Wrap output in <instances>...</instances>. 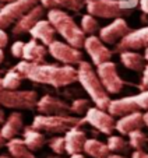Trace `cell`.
Masks as SVG:
<instances>
[{"label":"cell","instance_id":"obj_1","mask_svg":"<svg viewBox=\"0 0 148 158\" xmlns=\"http://www.w3.org/2000/svg\"><path fill=\"white\" fill-rule=\"evenodd\" d=\"M14 69L24 78L39 84H47L55 88L67 87L77 81V69L73 66H56L49 63H31L23 60L14 66Z\"/></svg>","mask_w":148,"mask_h":158},{"label":"cell","instance_id":"obj_2","mask_svg":"<svg viewBox=\"0 0 148 158\" xmlns=\"http://www.w3.org/2000/svg\"><path fill=\"white\" fill-rule=\"evenodd\" d=\"M47 21L55 28L56 34L62 35V38L68 45L78 49L84 45V39L87 35L83 32L80 25L73 20V17H70V14L64 10L51 9L47 11Z\"/></svg>","mask_w":148,"mask_h":158},{"label":"cell","instance_id":"obj_3","mask_svg":"<svg viewBox=\"0 0 148 158\" xmlns=\"http://www.w3.org/2000/svg\"><path fill=\"white\" fill-rule=\"evenodd\" d=\"M77 81L81 83L83 88L87 91V94H88L89 98L92 99L95 106L101 108V109H106L108 104H109V101H110L109 94L105 91L104 85H102L101 80H99V77H98V74H97V72L92 69L91 63L85 62V60L78 63Z\"/></svg>","mask_w":148,"mask_h":158},{"label":"cell","instance_id":"obj_4","mask_svg":"<svg viewBox=\"0 0 148 158\" xmlns=\"http://www.w3.org/2000/svg\"><path fill=\"white\" fill-rule=\"evenodd\" d=\"M83 123H85L84 119L70 115H36L31 127L45 133L62 134L66 133L68 129L74 126H81Z\"/></svg>","mask_w":148,"mask_h":158},{"label":"cell","instance_id":"obj_5","mask_svg":"<svg viewBox=\"0 0 148 158\" xmlns=\"http://www.w3.org/2000/svg\"><path fill=\"white\" fill-rule=\"evenodd\" d=\"M38 94L35 91H17V89H2L0 105L9 109H27L31 110L36 106Z\"/></svg>","mask_w":148,"mask_h":158},{"label":"cell","instance_id":"obj_6","mask_svg":"<svg viewBox=\"0 0 148 158\" xmlns=\"http://www.w3.org/2000/svg\"><path fill=\"white\" fill-rule=\"evenodd\" d=\"M39 0H13L0 9V30H6L15 24L28 10H31Z\"/></svg>","mask_w":148,"mask_h":158},{"label":"cell","instance_id":"obj_7","mask_svg":"<svg viewBox=\"0 0 148 158\" xmlns=\"http://www.w3.org/2000/svg\"><path fill=\"white\" fill-rule=\"evenodd\" d=\"M97 74L108 94H119L125 87V81L117 73V66L110 60L97 66Z\"/></svg>","mask_w":148,"mask_h":158},{"label":"cell","instance_id":"obj_8","mask_svg":"<svg viewBox=\"0 0 148 158\" xmlns=\"http://www.w3.org/2000/svg\"><path fill=\"white\" fill-rule=\"evenodd\" d=\"M88 14L99 18H117L127 14L120 4V0H85Z\"/></svg>","mask_w":148,"mask_h":158},{"label":"cell","instance_id":"obj_9","mask_svg":"<svg viewBox=\"0 0 148 158\" xmlns=\"http://www.w3.org/2000/svg\"><path fill=\"white\" fill-rule=\"evenodd\" d=\"M47 52L63 64L76 66L84 60L83 52L78 48H74V46L68 45L67 42H60L56 39L52 44L47 45Z\"/></svg>","mask_w":148,"mask_h":158},{"label":"cell","instance_id":"obj_10","mask_svg":"<svg viewBox=\"0 0 148 158\" xmlns=\"http://www.w3.org/2000/svg\"><path fill=\"white\" fill-rule=\"evenodd\" d=\"M85 118H84V122L91 125L92 127H95L98 131H101L104 134H112L115 131V118L106 112V109H101L98 106H89L88 110L85 114Z\"/></svg>","mask_w":148,"mask_h":158},{"label":"cell","instance_id":"obj_11","mask_svg":"<svg viewBox=\"0 0 148 158\" xmlns=\"http://www.w3.org/2000/svg\"><path fill=\"white\" fill-rule=\"evenodd\" d=\"M113 53H121L126 51H138L145 49L148 46V27H142L140 30L130 31L126 34L117 44L115 45Z\"/></svg>","mask_w":148,"mask_h":158},{"label":"cell","instance_id":"obj_12","mask_svg":"<svg viewBox=\"0 0 148 158\" xmlns=\"http://www.w3.org/2000/svg\"><path fill=\"white\" fill-rule=\"evenodd\" d=\"M84 49L88 53V56L91 57L92 64L99 66L101 63L108 62L112 59L113 52L110 51L108 46H105V44L95 35H88L84 39Z\"/></svg>","mask_w":148,"mask_h":158},{"label":"cell","instance_id":"obj_13","mask_svg":"<svg viewBox=\"0 0 148 158\" xmlns=\"http://www.w3.org/2000/svg\"><path fill=\"white\" fill-rule=\"evenodd\" d=\"M131 30L127 25V23L121 17H117V18H113V21L109 25H106L104 28H99V36L98 38L101 39L105 45H116Z\"/></svg>","mask_w":148,"mask_h":158},{"label":"cell","instance_id":"obj_14","mask_svg":"<svg viewBox=\"0 0 148 158\" xmlns=\"http://www.w3.org/2000/svg\"><path fill=\"white\" fill-rule=\"evenodd\" d=\"M43 14H45V7L42 4H35L32 9L28 10L14 24V27L11 30L13 35H23V34L28 32L43 17Z\"/></svg>","mask_w":148,"mask_h":158},{"label":"cell","instance_id":"obj_15","mask_svg":"<svg viewBox=\"0 0 148 158\" xmlns=\"http://www.w3.org/2000/svg\"><path fill=\"white\" fill-rule=\"evenodd\" d=\"M36 110L41 115H68L70 105L52 95H43L36 102Z\"/></svg>","mask_w":148,"mask_h":158},{"label":"cell","instance_id":"obj_16","mask_svg":"<svg viewBox=\"0 0 148 158\" xmlns=\"http://www.w3.org/2000/svg\"><path fill=\"white\" fill-rule=\"evenodd\" d=\"M87 140V134L81 130L80 126H74L64 133V150L67 154H77L83 151L84 143Z\"/></svg>","mask_w":148,"mask_h":158},{"label":"cell","instance_id":"obj_17","mask_svg":"<svg viewBox=\"0 0 148 158\" xmlns=\"http://www.w3.org/2000/svg\"><path fill=\"white\" fill-rule=\"evenodd\" d=\"M28 32L32 36V39L41 41L42 45H45V46L52 44L55 41V36H56V31L52 27V24L47 20H43V18H41Z\"/></svg>","mask_w":148,"mask_h":158},{"label":"cell","instance_id":"obj_18","mask_svg":"<svg viewBox=\"0 0 148 158\" xmlns=\"http://www.w3.org/2000/svg\"><path fill=\"white\" fill-rule=\"evenodd\" d=\"M106 110L113 118L115 116L120 118L127 114H131V112H137L140 109L137 106L136 101H134L133 95H131V97H125V98H120V99H115V101L110 99L109 104H108Z\"/></svg>","mask_w":148,"mask_h":158},{"label":"cell","instance_id":"obj_19","mask_svg":"<svg viewBox=\"0 0 148 158\" xmlns=\"http://www.w3.org/2000/svg\"><path fill=\"white\" fill-rule=\"evenodd\" d=\"M46 55H47V48L45 45L38 44L35 39L24 42L23 57L21 59L31 62V63H45Z\"/></svg>","mask_w":148,"mask_h":158},{"label":"cell","instance_id":"obj_20","mask_svg":"<svg viewBox=\"0 0 148 158\" xmlns=\"http://www.w3.org/2000/svg\"><path fill=\"white\" fill-rule=\"evenodd\" d=\"M142 126H144L142 114L141 110H137V112H131V114H127L125 116H120V119L115 125V130H117L120 134H126L127 136L130 131L141 129Z\"/></svg>","mask_w":148,"mask_h":158},{"label":"cell","instance_id":"obj_21","mask_svg":"<svg viewBox=\"0 0 148 158\" xmlns=\"http://www.w3.org/2000/svg\"><path fill=\"white\" fill-rule=\"evenodd\" d=\"M24 129V120H23V115L20 112H13L9 115V118L4 119V122L2 123V134L6 140H10L13 137H17L20 131Z\"/></svg>","mask_w":148,"mask_h":158},{"label":"cell","instance_id":"obj_22","mask_svg":"<svg viewBox=\"0 0 148 158\" xmlns=\"http://www.w3.org/2000/svg\"><path fill=\"white\" fill-rule=\"evenodd\" d=\"M39 2L47 10L59 9L73 13H78L85 6V0H39Z\"/></svg>","mask_w":148,"mask_h":158},{"label":"cell","instance_id":"obj_23","mask_svg":"<svg viewBox=\"0 0 148 158\" xmlns=\"http://www.w3.org/2000/svg\"><path fill=\"white\" fill-rule=\"evenodd\" d=\"M23 140H24V143H25V146L32 152L41 150L42 147L46 144V139H45L43 133L34 127H31V126L23 129Z\"/></svg>","mask_w":148,"mask_h":158},{"label":"cell","instance_id":"obj_24","mask_svg":"<svg viewBox=\"0 0 148 158\" xmlns=\"http://www.w3.org/2000/svg\"><path fill=\"white\" fill-rule=\"evenodd\" d=\"M120 55V62L126 69L133 70V72H142L145 66L144 56L137 53V51H126L121 52Z\"/></svg>","mask_w":148,"mask_h":158},{"label":"cell","instance_id":"obj_25","mask_svg":"<svg viewBox=\"0 0 148 158\" xmlns=\"http://www.w3.org/2000/svg\"><path fill=\"white\" fill-rule=\"evenodd\" d=\"M83 151L92 158H106L110 154L106 143H102L97 139H87L84 143Z\"/></svg>","mask_w":148,"mask_h":158},{"label":"cell","instance_id":"obj_26","mask_svg":"<svg viewBox=\"0 0 148 158\" xmlns=\"http://www.w3.org/2000/svg\"><path fill=\"white\" fill-rule=\"evenodd\" d=\"M6 147L9 150L10 155L14 158H35L34 152L25 146L23 139L13 137L6 141Z\"/></svg>","mask_w":148,"mask_h":158},{"label":"cell","instance_id":"obj_27","mask_svg":"<svg viewBox=\"0 0 148 158\" xmlns=\"http://www.w3.org/2000/svg\"><path fill=\"white\" fill-rule=\"evenodd\" d=\"M106 146L109 151L115 152V154H127L131 148L129 141H126V139H123L121 136H112V134H109V137H108Z\"/></svg>","mask_w":148,"mask_h":158},{"label":"cell","instance_id":"obj_28","mask_svg":"<svg viewBox=\"0 0 148 158\" xmlns=\"http://www.w3.org/2000/svg\"><path fill=\"white\" fill-rule=\"evenodd\" d=\"M24 77L17 72L15 69H11L4 74V77L2 78V85L4 89H17L21 85Z\"/></svg>","mask_w":148,"mask_h":158},{"label":"cell","instance_id":"obj_29","mask_svg":"<svg viewBox=\"0 0 148 158\" xmlns=\"http://www.w3.org/2000/svg\"><path fill=\"white\" fill-rule=\"evenodd\" d=\"M127 136H129V144H130L131 148H134V150H144L145 148L148 137L144 131H141V129L130 131Z\"/></svg>","mask_w":148,"mask_h":158},{"label":"cell","instance_id":"obj_30","mask_svg":"<svg viewBox=\"0 0 148 158\" xmlns=\"http://www.w3.org/2000/svg\"><path fill=\"white\" fill-rule=\"evenodd\" d=\"M80 28L83 30V32L85 35H94L97 31H99V23L98 20L91 14H85L81 18Z\"/></svg>","mask_w":148,"mask_h":158},{"label":"cell","instance_id":"obj_31","mask_svg":"<svg viewBox=\"0 0 148 158\" xmlns=\"http://www.w3.org/2000/svg\"><path fill=\"white\" fill-rule=\"evenodd\" d=\"M91 106V102H89V99L87 98H77L74 99L73 104L70 105V112L74 115H77V116H81V115H84L88 110V108Z\"/></svg>","mask_w":148,"mask_h":158},{"label":"cell","instance_id":"obj_32","mask_svg":"<svg viewBox=\"0 0 148 158\" xmlns=\"http://www.w3.org/2000/svg\"><path fill=\"white\" fill-rule=\"evenodd\" d=\"M46 143H47V146H49V148H51L55 154L62 155V154L66 152V150H64V137H63V136H53V137L49 139Z\"/></svg>","mask_w":148,"mask_h":158},{"label":"cell","instance_id":"obj_33","mask_svg":"<svg viewBox=\"0 0 148 158\" xmlns=\"http://www.w3.org/2000/svg\"><path fill=\"white\" fill-rule=\"evenodd\" d=\"M133 98L140 110L141 109L148 110V88L144 89V91H140L137 95H133Z\"/></svg>","mask_w":148,"mask_h":158},{"label":"cell","instance_id":"obj_34","mask_svg":"<svg viewBox=\"0 0 148 158\" xmlns=\"http://www.w3.org/2000/svg\"><path fill=\"white\" fill-rule=\"evenodd\" d=\"M23 49H24V42L23 41H15L11 45V55L14 57L21 59L23 57Z\"/></svg>","mask_w":148,"mask_h":158},{"label":"cell","instance_id":"obj_35","mask_svg":"<svg viewBox=\"0 0 148 158\" xmlns=\"http://www.w3.org/2000/svg\"><path fill=\"white\" fill-rule=\"evenodd\" d=\"M147 88H148V64H145L144 69H142V77H141V83L138 84V89L144 91Z\"/></svg>","mask_w":148,"mask_h":158},{"label":"cell","instance_id":"obj_36","mask_svg":"<svg viewBox=\"0 0 148 158\" xmlns=\"http://www.w3.org/2000/svg\"><path fill=\"white\" fill-rule=\"evenodd\" d=\"M9 44V35L4 30H0V49H4Z\"/></svg>","mask_w":148,"mask_h":158},{"label":"cell","instance_id":"obj_37","mask_svg":"<svg viewBox=\"0 0 148 158\" xmlns=\"http://www.w3.org/2000/svg\"><path fill=\"white\" fill-rule=\"evenodd\" d=\"M131 158H148V152H145L144 150H134L131 152Z\"/></svg>","mask_w":148,"mask_h":158},{"label":"cell","instance_id":"obj_38","mask_svg":"<svg viewBox=\"0 0 148 158\" xmlns=\"http://www.w3.org/2000/svg\"><path fill=\"white\" fill-rule=\"evenodd\" d=\"M138 6L142 10V13L148 14V0H138Z\"/></svg>","mask_w":148,"mask_h":158},{"label":"cell","instance_id":"obj_39","mask_svg":"<svg viewBox=\"0 0 148 158\" xmlns=\"http://www.w3.org/2000/svg\"><path fill=\"white\" fill-rule=\"evenodd\" d=\"M2 89H3V85H2V78H0V93H2ZM4 119H6V115H4V110L0 108V125L4 122Z\"/></svg>","mask_w":148,"mask_h":158},{"label":"cell","instance_id":"obj_40","mask_svg":"<svg viewBox=\"0 0 148 158\" xmlns=\"http://www.w3.org/2000/svg\"><path fill=\"white\" fill-rule=\"evenodd\" d=\"M142 122H144V126L148 127V110H145L144 114H142Z\"/></svg>","mask_w":148,"mask_h":158},{"label":"cell","instance_id":"obj_41","mask_svg":"<svg viewBox=\"0 0 148 158\" xmlns=\"http://www.w3.org/2000/svg\"><path fill=\"white\" fill-rule=\"evenodd\" d=\"M106 158H126V157H125V155H121V154H115V152H110Z\"/></svg>","mask_w":148,"mask_h":158},{"label":"cell","instance_id":"obj_42","mask_svg":"<svg viewBox=\"0 0 148 158\" xmlns=\"http://www.w3.org/2000/svg\"><path fill=\"white\" fill-rule=\"evenodd\" d=\"M6 141H7V140L3 137V134H2V131H0V148L6 146Z\"/></svg>","mask_w":148,"mask_h":158},{"label":"cell","instance_id":"obj_43","mask_svg":"<svg viewBox=\"0 0 148 158\" xmlns=\"http://www.w3.org/2000/svg\"><path fill=\"white\" fill-rule=\"evenodd\" d=\"M70 158H87L84 154H81V152H77V154H71Z\"/></svg>","mask_w":148,"mask_h":158},{"label":"cell","instance_id":"obj_44","mask_svg":"<svg viewBox=\"0 0 148 158\" xmlns=\"http://www.w3.org/2000/svg\"><path fill=\"white\" fill-rule=\"evenodd\" d=\"M142 56H144V60H145V62L148 63V46H147V48H145V51H144V55H142Z\"/></svg>","mask_w":148,"mask_h":158},{"label":"cell","instance_id":"obj_45","mask_svg":"<svg viewBox=\"0 0 148 158\" xmlns=\"http://www.w3.org/2000/svg\"><path fill=\"white\" fill-rule=\"evenodd\" d=\"M3 60H4V53H3V49H0V64L3 63Z\"/></svg>","mask_w":148,"mask_h":158},{"label":"cell","instance_id":"obj_46","mask_svg":"<svg viewBox=\"0 0 148 158\" xmlns=\"http://www.w3.org/2000/svg\"><path fill=\"white\" fill-rule=\"evenodd\" d=\"M46 158H63L62 155H59V154H56V157H46Z\"/></svg>","mask_w":148,"mask_h":158},{"label":"cell","instance_id":"obj_47","mask_svg":"<svg viewBox=\"0 0 148 158\" xmlns=\"http://www.w3.org/2000/svg\"><path fill=\"white\" fill-rule=\"evenodd\" d=\"M0 2H6V3H9V2H13V0H0Z\"/></svg>","mask_w":148,"mask_h":158},{"label":"cell","instance_id":"obj_48","mask_svg":"<svg viewBox=\"0 0 148 158\" xmlns=\"http://www.w3.org/2000/svg\"><path fill=\"white\" fill-rule=\"evenodd\" d=\"M0 158H10V157H3V155H2V157H0ZM11 158H14V157H11Z\"/></svg>","mask_w":148,"mask_h":158},{"label":"cell","instance_id":"obj_49","mask_svg":"<svg viewBox=\"0 0 148 158\" xmlns=\"http://www.w3.org/2000/svg\"><path fill=\"white\" fill-rule=\"evenodd\" d=\"M147 144H148V140H147Z\"/></svg>","mask_w":148,"mask_h":158}]
</instances>
